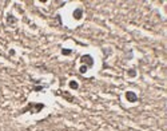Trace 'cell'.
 <instances>
[{"label": "cell", "mask_w": 167, "mask_h": 131, "mask_svg": "<svg viewBox=\"0 0 167 131\" xmlns=\"http://www.w3.org/2000/svg\"><path fill=\"white\" fill-rule=\"evenodd\" d=\"M31 109H36V110H32V111H34V112H39L42 109H44V104H43V103H29L27 107H24V109H23L21 112H26V111H28V110H31Z\"/></svg>", "instance_id": "obj_1"}, {"label": "cell", "mask_w": 167, "mask_h": 131, "mask_svg": "<svg viewBox=\"0 0 167 131\" xmlns=\"http://www.w3.org/2000/svg\"><path fill=\"white\" fill-rule=\"evenodd\" d=\"M80 61L82 63H87V67H92V64H94V60L90 55H83L80 58Z\"/></svg>", "instance_id": "obj_2"}, {"label": "cell", "mask_w": 167, "mask_h": 131, "mask_svg": "<svg viewBox=\"0 0 167 131\" xmlns=\"http://www.w3.org/2000/svg\"><path fill=\"white\" fill-rule=\"evenodd\" d=\"M126 98H127V101H128V102H136L138 101V96L135 95L134 92H131V91L126 92Z\"/></svg>", "instance_id": "obj_3"}, {"label": "cell", "mask_w": 167, "mask_h": 131, "mask_svg": "<svg viewBox=\"0 0 167 131\" xmlns=\"http://www.w3.org/2000/svg\"><path fill=\"white\" fill-rule=\"evenodd\" d=\"M82 16H83V10L78 8V10H75V11H74V18H75L76 20L82 19Z\"/></svg>", "instance_id": "obj_4"}, {"label": "cell", "mask_w": 167, "mask_h": 131, "mask_svg": "<svg viewBox=\"0 0 167 131\" xmlns=\"http://www.w3.org/2000/svg\"><path fill=\"white\" fill-rule=\"evenodd\" d=\"M18 20L16 19H15L13 16H12V15L10 13V15H7V24H10V26H13L15 24V23H16Z\"/></svg>", "instance_id": "obj_5"}, {"label": "cell", "mask_w": 167, "mask_h": 131, "mask_svg": "<svg viewBox=\"0 0 167 131\" xmlns=\"http://www.w3.org/2000/svg\"><path fill=\"white\" fill-rule=\"evenodd\" d=\"M70 87H71V88H74V90H76V88H78V83H76V82H74V80H72V82H70Z\"/></svg>", "instance_id": "obj_6"}, {"label": "cell", "mask_w": 167, "mask_h": 131, "mask_svg": "<svg viewBox=\"0 0 167 131\" xmlns=\"http://www.w3.org/2000/svg\"><path fill=\"white\" fill-rule=\"evenodd\" d=\"M71 52H72L71 50H62V53H63V55H70Z\"/></svg>", "instance_id": "obj_7"}, {"label": "cell", "mask_w": 167, "mask_h": 131, "mask_svg": "<svg viewBox=\"0 0 167 131\" xmlns=\"http://www.w3.org/2000/svg\"><path fill=\"white\" fill-rule=\"evenodd\" d=\"M87 68H88V67H87V66H82V67H80V72H82V74H86V71H87Z\"/></svg>", "instance_id": "obj_8"}, {"label": "cell", "mask_w": 167, "mask_h": 131, "mask_svg": "<svg viewBox=\"0 0 167 131\" xmlns=\"http://www.w3.org/2000/svg\"><path fill=\"white\" fill-rule=\"evenodd\" d=\"M128 75H131V76L136 75V71H135V70H130V71H128Z\"/></svg>", "instance_id": "obj_9"}]
</instances>
